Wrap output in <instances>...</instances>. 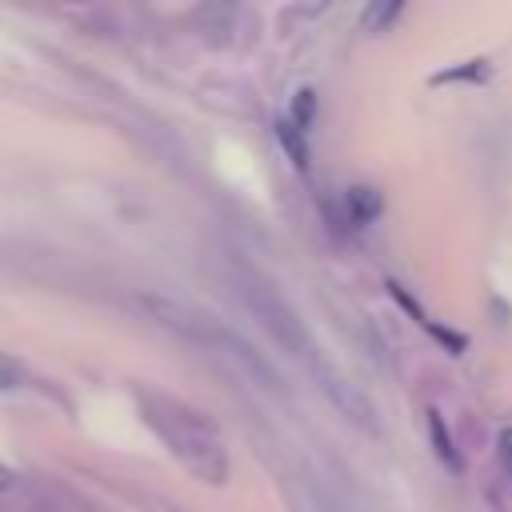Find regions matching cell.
<instances>
[{"label": "cell", "mask_w": 512, "mask_h": 512, "mask_svg": "<svg viewBox=\"0 0 512 512\" xmlns=\"http://www.w3.org/2000/svg\"><path fill=\"white\" fill-rule=\"evenodd\" d=\"M396 16H404V4H376V8L364 12V24L376 32V28H388Z\"/></svg>", "instance_id": "obj_8"}, {"label": "cell", "mask_w": 512, "mask_h": 512, "mask_svg": "<svg viewBox=\"0 0 512 512\" xmlns=\"http://www.w3.org/2000/svg\"><path fill=\"white\" fill-rule=\"evenodd\" d=\"M304 364H308L316 388L324 392V400H328L344 420H352V424H360V428H372V416H376V412H372V400H368V396H364V392H360V388H356V384H352V380H348V376H344L320 348H316Z\"/></svg>", "instance_id": "obj_4"}, {"label": "cell", "mask_w": 512, "mask_h": 512, "mask_svg": "<svg viewBox=\"0 0 512 512\" xmlns=\"http://www.w3.org/2000/svg\"><path fill=\"white\" fill-rule=\"evenodd\" d=\"M428 440H432V452H436V460L448 468V472H460L464 468V460H460V452H456V444H452V432H448V424H444V416L436 412V408H428Z\"/></svg>", "instance_id": "obj_5"}, {"label": "cell", "mask_w": 512, "mask_h": 512, "mask_svg": "<svg viewBox=\"0 0 512 512\" xmlns=\"http://www.w3.org/2000/svg\"><path fill=\"white\" fill-rule=\"evenodd\" d=\"M344 196H348V208H352V220H356V224H368V220L380 216V192H376V188L352 184Z\"/></svg>", "instance_id": "obj_6"}, {"label": "cell", "mask_w": 512, "mask_h": 512, "mask_svg": "<svg viewBox=\"0 0 512 512\" xmlns=\"http://www.w3.org/2000/svg\"><path fill=\"white\" fill-rule=\"evenodd\" d=\"M16 488V472L8 464H0V492H12Z\"/></svg>", "instance_id": "obj_10"}, {"label": "cell", "mask_w": 512, "mask_h": 512, "mask_svg": "<svg viewBox=\"0 0 512 512\" xmlns=\"http://www.w3.org/2000/svg\"><path fill=\"white\" fill-rule=\"evenodd\" d=\"M276 140L284 144V152L292 156V164L296 168H304L308 164V148H304V132L292 124V120H276Z\"/></svg>", "instance_id": "obj_7"}, {"label": "cell", "mask_w": 512, "mask_h": 512, "mask_svg": "<svg viewBox=\"0 0 512 512\" xmlns=\"http://www.w3.org/2000/svg\"><path fill=\"white\" fill-rule=\"evenodd\" d=\"M236 288H240V296L248 300L252 316H260L264 332H268L276 344H284V348L296 352L300 360H308V356L316 352V340L308 336V328H304V324L296 320V312L280 300V292H272L256 272H236Z\"/></svg>", "instance_id": "obj_2"}, {"label": "cell", "mask_w": 512, "mask_h": 512, "mask_svg": "<svg viewBox=\"0 0 512 512\" xmlns=\"http://www.w3.org/2000/svg\"><path fill=\"white\" fill-rule=\"evenodd\" d=\"M136 308L140 312H148L160 328H168V332H176V336H188V340H196V344H224V336H228V328L220 324V320H212L208 312H200L196 304H188V300H176V296H164V292H140L136 296Z\"/></svg>", "instance_id": "obj_3"}, {"label": "cell", "mask_w": 512, "mask_h": 512, "mask_svg": "<svg viewBox=\"0 0 512 512\" xmlns=\"http://www.w3.org/2000/svg\"><path fill=\"white\" fill-rule=\"evenodd\" d=\"M312 112H316V100H312V92H296V104H292V124H296L300 132L312 124Z\"/></svg>", "instance_id": "obj_9"}, {"label": "cell", "mask_w": 512, "mask_h": 512, "mask_svg": "<svg viewBox=\"0 0 512 512\" xmlns=\"http://www.w3.org/2000/svg\"><path fill=\"white\" fill-rule=\"evenodd\" d=\"M140 408H144V420L172 448V456H180L200 480H208V484L228 480V452L208 420H200L196 412H188L184 404H172L164 396H140Z\"/></svg>", "instance_id": "obj_1"}]
</instances>
